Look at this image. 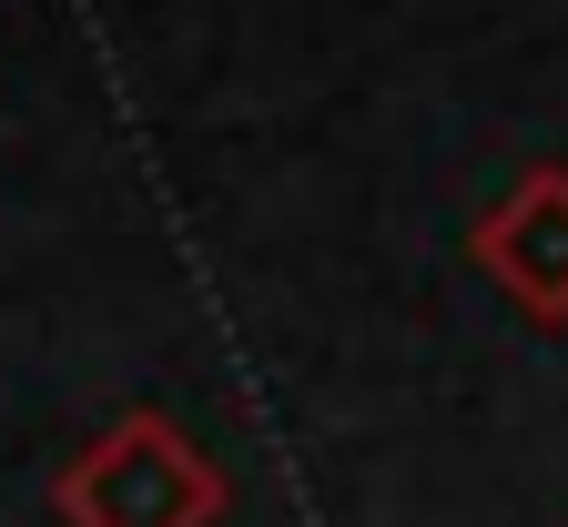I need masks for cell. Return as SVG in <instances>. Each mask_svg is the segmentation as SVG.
Listing matches in <instances>:
<instances>
[{
    "label": "cell",
    "instance_id": "6da1fadb",
    "mask_svg": "<svg viewBox=\"0 0 568 527\" xmlns=\"http://www.w3.org/2000/svg\"><path fill=\"white\" fill-rule=\"evenodd\" d=\"M224 507H234V477L213 467L163 406L112 416L82 457L51 477V517L61 527H213Z\"/></svg>",
    "mask_w": 568,
    "mask_h": 527
},
{
    "label": "cell",
    "instance_id": "7a4b0ae2",
    "mask_svg": "<svg viewBox=\"0 0 568 527\" xmlns=\"http://www.w3.org/2000/svg\"><path fill=\"white\" fill-rule=\"evenodd\" d=\"M467 254L528 325H568V163H528L508 203L477 213Z\"/></svg>",
    "mask_w": 568,
    "mask_h": 527
}]
</instances>
